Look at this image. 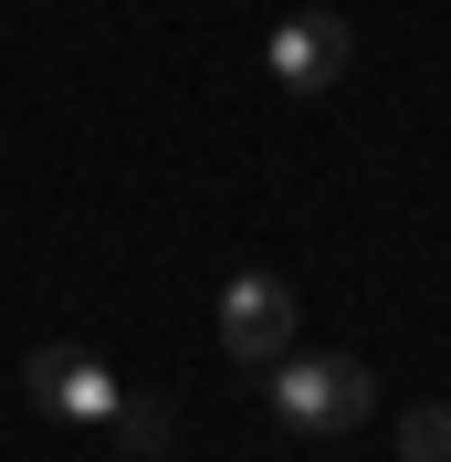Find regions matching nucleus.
<instances>
[{"label":"nucleus","mask_w":451,"mask_h":462,"mask_svg":"<svg viewBox=\"0 0 451 462\" xmlns=\"http://www.w3.org/2000/svg\"><path fill=\"white\" fill-rule=\"evenodd\" d=\"M367 400H378V378L367 357H273V420L283 431H357Z\"/></svg>","instance_id":"1"},{"label":"nucleus","mask_w":451,"mask_h":462,"mask_svg":"<svg viewBox=\"0 0 451 462\" xmlns=\"http://www.w3.org/2000/svg\"><path fill=\"white\" fill-rule=\"evenodd\" d=\"M221 346L242 368L294 357V284H283V273H231L221 284Z\"/></svg>","instance_id":"3"},{"label":"nucleus","mask_w":451,"mask_h":462,"mask_svg":"<svg viewBox=\"0 0 451 462\" xmlns=\"http://www.w3.org/2000/svg\"><path fill=\"white\" fill-rule=\"evenodd\" d=\"M399 452H410V462H451V400L410 410V420H399Z\"/></svg>","instance_id":"5"},{"label":"nucleus","mask_w":451,"mask_h":462,"mask_svg":"<svg viewBox=\"0 0 451 462\" xmlns=\"http://www.w3.org/2000/svg\"><path fill=\"white\" fill-rule=\"evenodd\" d=\"M22 400H32V410H53V420H85V431H115L126 389L95 368L85 346H32V357H22Z\"/></svg>","instance_id":"2"},{"label":"nucleus","mask_w":451,"mask_h":462,"mask_svg":"<svg viewBox=\"0 0 451 462\" xmlns=\"http://www.w3.org/2000/svg\"><path fill=\"white\" fill-rule=\"evenodd\" d=\"M262 63H273V85H283V95H326L346 63H357V32H346L336 11H283L273 42H262Z\"/></svg>","instance_id":"4"},{"label":"nucleus","mask_w":451,"mask_h":462,"mask_svg":"<svg viewBox=\"0 0 451 462\" xmlns=\"http://www.w3.org/2000/svg\"><path fill=\"white\" fill-rule=\"evenodd\" d=\"M115 431H126V452L158 462V452H169V410H158V400H126V410H115Z\"/></svg>","instance_id":"6"}]
</instances>
